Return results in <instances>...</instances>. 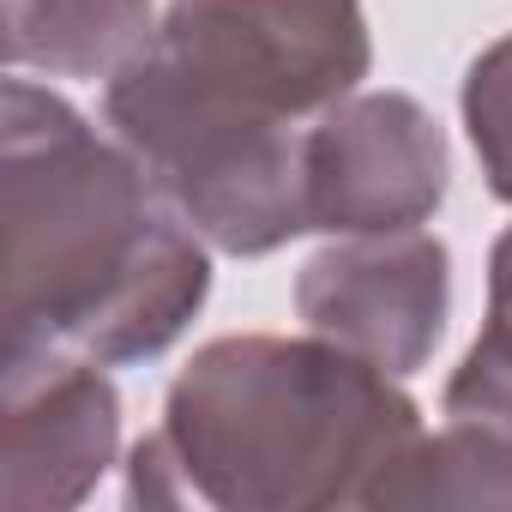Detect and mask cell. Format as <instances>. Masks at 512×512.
Segmentation results:
<instances>
[{
    "instance_id": "52a82bcc",
    "label": "cell",
    "mask_w": 512,
    "mask_h": 512,
    "mask_svg": "<svg viewBox=\"0 0 512 512\" xmlns=\"http://www.w3.org/2000/svg\"><path fill=\"white\" fill-rule=\"evenodd\" d=\"M7 452L0 506L67 512L97 494L121 452V392L103 362L79 350H7Z\"/></svg>"
},
{
    "instance_id": "277c9868",
    "label": "cell",
    "mask_w": 512,
    "mask_h": 512,
    "mask_svg": "<svg viewBox=\"0 0 512 512\" xmlns=\"http://www.w3.org/2000/svg\"><path fill=\"white\" fill-rule=\"evenodd\" d=\"M151 43L187 79L278 121H314L374 67L362 0H169Z\"/></svg>"
},
{
    "instance_id": "8fae6325",
    "label": "cell",
    "mask_w": 512,
    "mask_h": 512,
    "mask_svg": "<svg viewBox=\"0 0 512 512\" xmlns=\"http://www.w3.org/2000/svg\"><path fill=\"white\" fill-rule=\"evenodd\" d=\"M488 320H512V229L488 253Z\"/></svg>"
},
{
    "instance_id": "8992f818",
    "label": "cell",
    "mask_w": 512,
    "mask_h": 512,
    "mask_svg": "<svg viewBox=\"0 0 512 512\" xmlns=\"http://www.w3.org/2000/svg\"><path fill=\"white\" fill-rule=\"evenodd\" d=\"M296 314L308 332L410 380L434 362L452 314V253L422 223L332 235L296 278Z\"/></svg>"
},
{
    "instance_id": "6da1fadb",
    "label": "cell",
    "mask_w": 512,
    "mask_h": 512,
    "mask_svg": "<svg viewBox=\"0 0 512 512\" xmlns=\"http://www.w3.org/2000/svg\"><path fill=\"white\" fill-rule=\"evenodd\" d=\"M7 350H79L103 368L163 356L211 296L205 235L145 163L61 91L0 85Z\"/></svg>"
},
{
    "instance_id": "3957f363",
    "label": "cell",
    "mask_w": 512,
    "mask_h": 512,
    "mask_svg": "<svg viewBox=\"0 0 512 512\" xmlns=\"http://www.w3.org/2000/svg\"><path fill=\"white\" fill-rule=\"evenodd\" d=\"M103 121L145 163L157 193L205 235V247L260 260L308 235L302 133L308 121L260 115L187 79L157 43L103 85Z\"/></svg>"
},
{
    "instance_id": "ba28073f",
    "label": "cell",
    "mask_w": 512,
    "mask_h": 512,
    "mask_svg": "<svg viewBox=\"0 0 512 512\" xmlns=\"http://www.w3.org/2000/svg\"><path fill=\"white\" fill-rule=\"evenodd\" d=\"M440 434L386 470L374 506H500L512 512V320H488L440 398Z\"/></svg>"
},
{
    "instance_id": "9c48e42d",
    "label": "cell",
    "mask_w": 512,
    "mask_h": 512,
    "mask_svg": "<svg viewBox=\"0 0 512 512\" xmlns=\"http://www.w3.org/2000/svg\"><path fill=\"white\" fill-rule=\"evenodd\" d=\"M151 0H0L7 73L109 79L151 43Z\"/></svg>"
},
{
    "instance_id": "5b68a950",
    "label": "cell",
    "mask_w": 512,
    "mask_h": 512,
    "mask_svg": "<svg viewBox=\"0 0 512 512\" xmlns=\"http://www.w3.org/2000/svg\"><path fill=\"white\" fill-rule=\"evenodd\" d=\"M446 175V127L410 91H350L302 133L308 235L416 229L440 211Z\"/></svg>"
},
{
    "instance_id": "30bf717a",
    "label": "cell",
    "mask_w": 512,
    "mask_h": 512,
    "mask_svg": "<svg viewBox=\"0 0 512 512\" xmlns=\"http://www.w3.org/2000/svg\"><path fill=\"white\" fill-rule=\"evenodd\" d=\"M458 109H464V133L476 145L488 193L512 205V31L470 61Z\"/></svg>"
},
{
    "instance_id": "7a4b0ae2",
    "label": "cell",
    "mask_w": 512,
    "mask_h": 512,
    "mask_svg": "<svg viewBox=\"0 0 512 512\" xmlns=\"http://www.w3.org/2000/svg\"><path fill=\"white\" fill-rule=\"evenodd\" d=\"M416 440V398L368 356L320 332H235L193 350L169 380L163 422L127 458V500L211 512L374 506Z\"/></svg>"
}]
</instances>
